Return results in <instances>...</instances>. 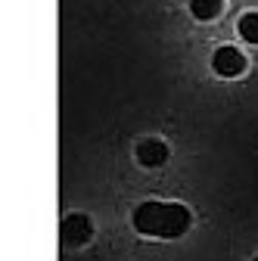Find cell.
<instances>
[{"instance_id":"6da1fadb","label":"cell","mask_w":258,"mask_h":261,"mask_svg":"<svg viewBox=\"0 0 258 261\" xmlns=\"http://www.w3.org/2000/svg\"><path fill=\"white\" fill-rule=\"evenodd\" d=\"M131 221H134V230L143 237L171 240L190 227V212L177 202H143L134 208Z\"/></svg>"},{"instance_id":"7a4b0ae2","label":"cell","mask_w":258,"mask_h":261,"mask_svg":"<svg viewBox=\"0 0 258 261\" xmlns=\"http://www.w3.org/2000/svg\"><path fill=\"white\" fill-rule=\"evenodd\" d=\"M212 69H215L221 78H237V75H243V69H246V56H243L240 50H234V47H218L215 56H212Z\"/></svg>"},{"instance_id":"3957f363","label":"cell","mask_w":258,"mask_h":261,"mask_svg":"<svg viewBox=\"0 0 258 261\" xmlns=\"http://www.w3.org/2000/svg\"><path fill=\"white\" fill-rule=\"evenodd\" d=\"M59 233H62V243H66V246H78V243H87L90 240L93 227H90V221L84 215H69L66 221H62Z\"/></svg>"},{"instance_id":"277c9868","label":"cell","mask_w":258,"mask_h":261,"mask_svg":"<svg viewBox=\"0 0 258 261\" xmlns=\"http://www.w3.org/2000/svg\"><path fill=\"white\" fill-rule=\"evenodd\" d=\"M137 162L143 168H159V165H165L168 162V146L162 140H143L137 146Z\"/></svg>"},{"instance_id":"5b68a950","label":"cell","mask_w":258,"mask_h":261,"mask_svg":"<svg viewBox=\"0 0 258 261\" xmlns=\"http://www.w3.org/2000/svg\"><path fill=\"white\" fill-rule=\"evenodd\" d=\"M190 13L202 22H209L221 13V0H190Z\"/></svg>"},{"instance_id":"8992f818","label":"cell","mask_w":258,"mask_h":261,"mask_svg":"<svg viewBox=\"0 0 258 261\" xmlns=\"http://www.w3.org/2000/svg\"><path fill=\"white\" fill-rule=\"evenodd\" d=\"M237 31H240V38H243V41L258 44V13H246V16L240 19Z\"/></svg>"}]
</instances>
